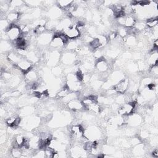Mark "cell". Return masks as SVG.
Returning <instances> with one entry per match:
<instances>
[{
    "label": "cell",
    "mask_w": 158,
    "mask_h": 158,
    "mask_svg": "<svg viewBox=\"0 0 158 158\" xmlns=\"http://www.w3.org/2000/svg\"><path fill=\"white\" fill-rule=\"evenodd\" d=\"M6 33L7 38L13 42L19 39L22 35L20 26L16 25L15 23H10L9 27L6 30Z\"/></svg>",
    "instance_id": "1"
},
{
    "label": "cell",
    "mask_w": 158,
    "mask_h": 158,
    "mask_svg": "<svg viewBox=\"0 0 158 158\" xmlns=\"http://www.w3.org/2000/svg\"><path fill=\"white\" fill-rule=\"evenodd\" d=\"M63 33L68 38L69 40H74L77 39L81 35V33L77 25H73L72 23L64 27Z\"/></svg>",
    "instance_id": "2"
},
{
    "label": "cell",
    "mask_w": 158,
    "mask_h": 158,
    "mask_svg": "<svg viewBox=\"0 0 158 158\" xmlns=\"http://www.w3.org/2000/svg\"><path fill=\"white\" fill-rule=\"evenodd\" d=\"M68 41V38L63 32H58L54 35L51 42V46L54 48H61L66 44Z\"/></svg>",
    "instance_id": "3"
},
{
    "label": "cell",
    "mask_w": 158,
    "mask_h": 158,
    "mask_svg": "<svg viewBox=\"0 0 158 158\" xmlns=\"http://www.w3.org/2000/svg\"><path fill=\"white\" fill-rule=\"evenodd\" d=\"M117 19L119 25L127 28H132L136 24V19L135 17L131 14H125Z\"/></svg>",
    "instance_id": "4"
},
{
    "label": "cell",
    "mask_w": 158,
    "mask_h": 158,
    "mask_svg": "<svg viewBox=\"0 0 158 158\" xmlns=\"http://www.w3.org/2000/svg\"><path fill=\"white\" fill-rule=\"evenodd\" d=\"M136 108L135 102H127L118 109V112L122 116H128L132 114Z\"/></svg>",
    "instance_id": "5"
},
{
    "label": "cell",
    "mask_w": 158,
    "mask_h": 158,
    "mask_svg": "<svg viewBox=\"0 0 158 158\" xmlns=\"http://www.w3.org/2000/svg\"><path fill=\"white\" fill-rule=\"evenodd\" d=\"M129 86V81L127 78L121 80L114 86V90L119 94H124L128 89Z\"/></svg>",
    "instance_id": "6"
},
{
    "label": "cell",
    "mask_w": 158,
    "mask_h": 158,
    "mask_svg": "<svg viewBox=\"0 0 158 158\" xmlns=\"http://www.w3.org/2000/svg\"><path fill=\"white\" fill-rule=\"evenodd\" d=\"M17 69L20 70L21 72L24 73H27L28 71L31 69V64L27 59H24L23 58L21 59L16 64Z\"/></svg>",
    "instance_id": "7"
},
{
    "label": "cell",
    "mask_w": 158,
    "mask_h": 158,
    "mask_svg": "<svg viewBox=\"0 0 158 158\" xmlns=\"http://www.w3.org/2000/svg\"><path fill=\"white\" fill-rule=\"evenodd\" d=\"M84 132H85L84 128L81 125H75L72 126L71 128V133L75 138L80 139L85 138Z\"/></svg>",
    "instance_id": "8"
},
{
    "label": "cell",
    "mask_w": 158,
    "mask_h": 158,
    "mask_svg": "<svg viewBox=\"0 0 158 158\" xmlns=\"http://www.w3.org/2000/svg\"><path fill=\"white\" fill-rule=\"evenodd\" d=\"M109 67L108 62L103 58H99L96 63V68L100 72H106Z\"/></svg>",
    "instance_id": "9"
},
{
    "label": "cell",
    "mask_w": 158,
    "mask_h": 158,
    "mask_svg": "<svg viewBox=\"0 0 158 158\" xmlns=\"http://www.w3.org/2000/svg\"><path fill=\"white\" fill-rule=\"evenodd\" d=\"M68 107L69 109L73 110H79L84 109L81 101H79L76 98L71 100L68 102Z\"/></svg>",
    "instance_id": "10"
},
{
    "label": "cell",
    "mask_w": 158,
    "mask_h": 158,
    "mask_svg": "<svg viewBox=\"0 0 158 158\" xmlns=\"http://www.w3.org/2000/svg\"><path fill=\"white\" fill-rule=\"evenodd\" d=\"M158 23V19L157 17H151L150 19H148L146 20V25L149 28H154L155 27H157Z\"/></svg>",
    "instance_id": "11"
},
{
    "label": "cell",
    "mask_w": 158,
    "mask_h": 158,
    "mask_svg": "<svg viewBox=\"0 0 158 158\" xmlns=\"http://www.w3.org/2000/svg\"><path fill=\"white\" fill-rule=\"evenodd\" d=\"M19 14L16 12H10L9 13L8 15H7V19L9 21L12 22L16 21L19 18Z\"/></svg>",
    "instance_id": "12"
},
{
    "label": "cell",
    "mask_w": 158,
    "mask_h": 158,
    "mask_svg": "<svg viewBox=\"0 0 158 158\" xmlns=\"http://www.w3.org/2000/svg\"><path fill=\"white\" fill-rule=\"evenodd\" d=\"M73 2L72 1H58V5L62 7V8H64V9H67L69 8L71 5H72V3Z\"/></svg>",
    "instance_id": "13"
},
{
    "label": "cell",
    "mask_w": 158,
    "mask_h": 158,
    "mask_svg": "<svg viewBox=\"0 0 158 158\" xmlns=\"http://www.w3.org/2000/svg\"><path fill=\"white\" fill-rule=\"evenodd\" d=\"M152 156L154 157H157L158 156V151H157V150H155L154 151H153Z\"/></svg>",
    "instance_id": "14"
}]
</instances>
